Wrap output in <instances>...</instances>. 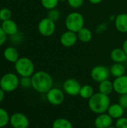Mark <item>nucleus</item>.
<instances>
[{
  "instance_id": "0eeeda50",
  "label": "nucleus",
  "mask_w": 127,
  "mask_h": 128,
  "mask_svg": "<svg viewBox=\"0 0 127 128\" xmlns=\"http://www.w3.org/2000/svg\"><path fill=\"white\" fill-rule=\"evenodd\" d=\"M109 69L104 65L94 66L91 70V77L96 82H101L104 80H109L110 76Z\"/></svg>"
},
{
  "instance_id": "9d476101",
  "label": "nucleus",
  "mask_w": 127,
  "mask_h": 128,
  "mask_svg": "<svg viewBox=\"0 0 127 128\" xmlns=\"http://www.w3.org/2000/svg\"><path fill=\"white\" fill-rule=\"evenodd\" d=\"M10 124L13 128H28L29 120L28 117L21 112H15L10 116Z\"/></svg>"
},
{
  "instance_id": "2f4dec72",
  "label": "nucleus",
  "mask_w": 127,
  "mask_h": 128,
  "mask_svg": "<svg viewBox=\"0 0 127 128\" xmlns=\"http://www.w3.org/2000/svg\"><path fill=\"white\" fill-rule=\"evenodd\" d=\"M6 39H7V34L4 33V32L3 31V29L0 26V46L2 44H4Z\"/></svg>"
},
{
  "instance_id": "4be33fe9",
  "label": "nucleus",
  "mask_w": 127,
  "mask_h": 128,
  "mask_svg": "<svg viewBox=\"0 0 127 128\" xmlns=\"http://www.w3.org/2000/svg\"><path fill=\"white\" fill-rule=\"evenodd\" d=\"M52 128H73V126L68 119L58 118L53 122Z\"/></svg>"
},
{
  "instance_id": "58836bf2",
  "label": "nucleus",
  "mask_w": 127,
  "mask_h": 128,
  "mask_svg": "<svg viewBox=\"0 0 127 128\" xmlns=\"http://www.w3.org/2000/svg\"><path fill=\"white\" fill-rule=\"evenodd\" d=\"M0 86H1V78H0Z\"/></svg>"
},
{
  "instance_id": "72a5a7b5",
  "label": "nucleus",
  "mask_w": 127,
  "mask_h": 128,
  "mask_svg": "<svg viewBox=\"0 0 127 128\" xmlns=\"http://www.w3.org/2000/svg\"><path fill=\"white\" fill-rule=\"evenodd\" d=\"M122 49L124 50V51L125 52V53L127 54V39H126L124 43H123V45H122Z\"/></svg>"
},
{
  "instance_id": "c85d7f7f",
  "label": "nucleus",
  "mask_w": 127,
  "mask_h": 128,
  "mask_svg": "<svg viewBox=\"0 0 127 128\" xmlns=\"http://www.w3.org/2000/svg\"><path fill=\"white\" fill-rule=\"evenodd\" d=\"M67 4L68 5L73 9H77L81 8L85 0H67Z\"/></svg>"
},
{
  "instance_id": "c9c22d12",
  "label": "nucleus",
  "mask_w": 127,
  "mask_h": 128,
  "mask_svg": "<svg viewBox=\"0 0 127 128\" xmlns=\"http://www.w3.org/2000/svg\"><path fill=\"white\" fill-rule=\"evenodd\" d=\"M108 128H116V127H115V126H112V125H111L110 127H109Z\"/></svg>"
},
{
  "instance_id": "6ab92c4d",
  "label": "nucleus",
  "mask_w": 127,
  "mask_h": 128,
  "mask_svg": "<svg viewBox=\"0 0 127 128\" xmlns=\"http://www.w3.org/2000/svg\"><path fill=\"white\" fill-rule=\"evenodd\" d=\"M110 74L114 77H120L126 74V68L123 63H114L109 68Z\"/></svg>"
},
{
  "instance_id": "39448f33",
  "label": "nucleus",
  "mask_w": 127,
  "mask_h": 128,
  "mask_svg": "<svg viewBox=\"0 0 127 128\" xmlns=\"http://www.w3.org/2000/svg\"><path fill=\"white\" fill-rule=\"evenodd\" d=\"M19 85V79L13 73H7L1 77L0 88L5 92L15 91Z\"/></svg>"
},
{
  "instance_id": "f257e3e1",
  "label": "nucleus",
  "mask_w": 127,
  "mask_h": 128,
  "mask_svg": "<svg viewBox=\"0 0 127 128\" xmlns=\"http://www.w3.org/2000/svg\"><path fill=\"white\" fill-rule=\"evenodd\" d=\"M31 87L38 93L46 94L53 87V79L46 71H37L31 76Z\"/></svg>"
},
{
  "instance_id": "9b49d317",
  "label": "nucleus",
  "mask_w": 127,
  "mask_h": 128,
  "mask_svg": "<svg viewBox=\"0 0 127 128\" xmlns=\"http://www.w3.org/2000/svg\"><path fill=\"white\" fill-rule=\"evenodd\" d=\"M78 41L77 34L76 32L67 30L60 36V43L64 47H71Z\"/></svg>"
},
{
  "instance_id": "f3484780",
  "label": "nucleus",
  "mask_w": 127,
  "mask_h": 128,
  "mask_svg": "<svg viewBox=\"0 0 127 128\" xmlns=\"http://www.w3.org/2000/svg\"><path fill=\"white\" fill-rule=\"evenodd\" d=\"M1 27L7 35H15L18 32L16 23L11 19L2 21Z\"/></svg>"
},
{
  "instance_id": "f03ea898",
  "label": "nucleus",
  "mask_w": 127,
  "mask_h": 128,
  "mask_svg": "<svg viewBox=\"0 0 127 128\" xmlns=\"http://www.w3.org/2000/svg\"><path fill=\"white\" fill-rule=\"evenodd\" d=\"M88 104L92 112L97 115H100L107 112L108 109L111 105V102L108 95L97 92L94 93V95L88 100Z\"/></svg>"
},
{
  "instance_id": "a211bd4d",
  "label": "nucleus",
  "mask_w": 127,
  "mask_h": 128,
  "mask_svg": "<svg viewBox=\"0 0 127 128\" xmlns=\"http://www.w3.org/2000/svg\"><path fill=\"white\" fill-rule=\"evenodd\" d=\"M4 58L9 62L15 63L19 59V52L18 51L12 46L7 47L3 52Z\"/></svg>"
},
{
  "instance_id": "7ed1b4c3",
  "label": "nucleus",
  "mask_w": 127,
  "mask_h": 128,
  "mask_svg": "<svg viewBox=\"0 0 127 128\" xmlns=\"http://www.w3.org/2000/svg\"><path fill=\"white\" fill-rule=\"evenodd\" d=\"M64 24L67 30L77 33L85 26V18L79 12H71L66 16Z\"/></svg>"
},
{
  "instance_id": "4c0bfd02",
  "label": "nucleus",
  "mask_w": 127,
  "mask_h": 128,
  "mask_svg": "<svg viewBox=\"0 0 127 128\" xmlns=\"http://www.w3.org/2000/svg\"><path fill=\"white\" fill-rule=\"evenodd\" d=\"M126 115H127V111H126Z\"/></svg>"
},
{
  "instance_id": "c756f323",
  "label": "nucleus",
  "mask_w": 127,
  "mask_h": 128,
  "mask_svg": "<svg viewBox=\"0 0 127 128\" xmlns=\"http://www.w3.org/2000/svg\"><path fill=\"white\" fill-rule=\"evenodd\" d=\"M116 128H127V117H121L116 120Z\"/></svg>"
},
{
  "instance_id": "6e6552de",
  "label": "nucleus",
  "mask_w": 127,
  "mask_h": 128,
  "mask_svg": "<svg viewBox=\"0 0 127 128\" xmlns=\"http://www.w3.org/2000/svg\"><path fill=\"white\" fill-rule=\"evenodd\" d=\"M62 87L64 93H66L67 95L75 97L79 95L82 86L77 80L74 78H69L64 82Z\"/></svg>"
},
{
  "instance_id": "ddd939ff",
  "label": "nucleus",
  "mask_w": 127,
  "mask_h": 128,
  "mask_svg": "<svg viewBox=\"0 0 127 128\" xmlns=\"http://www.w3.org/2000/svg\"><path fill=\"white\" fill-rule=\"evenodd\" d=\"M113 118L107 113L97 115L94 120V126L96 128H108L112 125Z\"/></svg>"
},
{
  "instance_id": "a878e982",
  "label": "nucleus",
  "mask_w": 127,
  "mask_h": 128,
  "mask_svg": "<svg viewBox=\"0 0 127 128\" xmlns=\"http://www.w3.org/2000/svg\"><path fill=\"white\" fill-rule=\"evenodd\" d=\"M47 17H49L50 20H53L54 22H56L61 17V12L56 8L51 9V10H49L48 14H47Z\"/></svg>"
},
{
  "instance_id": "1a4fd4ad",
  "label": "nucleus",
  "mask_w": 127,
  "mask_h": 128,
  "mask_svg": "<svg viewBox=\"0 0 127 128\" xmlns=\"http://www.w3.org/2000/svg\"><path fill=\"white\" fill-rule=\"evenodd\" d=\"M47 101L53 106H59L64 100V92L58 88L52 87L46 94Z\"/></svg>"
},
{
  "instance_id": "b1692460",
  "label": "nucleus",
  "mask_w": 127,
  "mask_h": 128,
  "mask_svg": "<svg viewBox=\"0 0 127 128\" xmlns=\"http://www.w3.org/2000/svg\"><path fill=\"white\" fill-rule=\"evenodd\" d=\"M10 122V116L8 112L3 108L0 107V128H4Z\"/></svg>"
},
{
  "instance_id": "4468645a",
  "label": "nucleus",
  "mask_w": 127,
  "mask_h": 128,
  "mask_svg": "<svg viewBox=\"0 0 127 128\" xmlns=\"http://www.w3.org/2000/svg\"><path fill=\"white\" fill-rule=\"evenodd\" d=\"M116 29L121 33H127V14L121 13L115 18Z\"/></svg>"
},
{
  "instance_id": "dca6fc26",
  "label": "nucleus",
  "mask_w": 127,
  "mask_h": 128,
  "mask_svg": "<svg viewBox=\"0 0 127 128\" xmlns=\"http://www.w3.org/2000/svg\"><path fill=\"white\" fill-rule=\"evenodd\" d=\"M110 58L114 63H124L127 60V56L122 48H115L111 51Z\"/></svg>"
},
{
  "instance_id": "473e14b6",
  "label": "nucleus",
  "mask_w": 127,
  "mask_h": 128,
  "mask_svg": "<svg viewBox=\"0 0 127 128\" xmlns=\"http://www.w3.org/2000/svg\"><path fill=\"white\" fill-rule=\"evenodd\" d=\"M4 93H5V92L3 91V90L0 88V103H1V102L4 100Z\"/></svg>"
},
{
  "instance_id": "2eb2a0df",
  "label": "nucleus",
  "mask_w": 127,
  "mask_h": 128,
  "mask_svg": "<svg viewBox=\"0 0 127 128\" xmlns=\"http://www.w3.org/2000/svg\"><path fill=\"white\" fill-rule=\"evenodd\" d=\"M125 109L122 107L118 103V104H112L109 106L107 113L114 119L118 120V118H121L124 115Z\"/></svg>"
},
{
  "instance_id": "f704fd0d",
  "label": "nucleus",
  "mask_w": 127,
  "mask_h": 128,
  "mask_svg": "<svg viewBox=\"0 0 127 128\" xmlns=\"http://www.w3.org/2000/svg\"><path fill=\"white\" fill-rule=\"evenodd\" d=\"M103 0H88V2L93 4H98L100 3H101Z\"/></svg>"
},
{
  "instance_id": "f8f14e48",
  "label": "nucleus",
  "mask_w": 127,
  "mask_h": 128,
  "mask_svg": "<svg viewBox=\"0 0 127 128\" xmlns=\"http://www.w3.org/2000/svg\"><path fill=\"white\" fill-rule=\"evenodd\" d=\"M114 91L119 95L127 94V75L117 77L113 81Z\"/></svg>"
},
{
  "instance_id": "e433bc0d",
  "label": "nucleus",
  "mask_w": 127,
  "mask_h": 128,
  "mask_svg": "<svg viewBox=\"0 0 127 128\" xmlns=\"http://www.w3.org/2000/svg\"><path fill=\"white\" fill-rule=\"evenodd\" d=\"M67 0H59V2H67Z\"/></svg>"
},
{
  "instance_id": "aec40b11",
  "label": "nucleus",
  "mask_w": 127,
  "mask_h": 128,
  "mask_svg": "<svg viewBox=\"0 0 127 128\" xmlns=\"http://www.w3.org/2000/svg\"><path fill=\"white\" fill-rule=\"evenodd\" d=\"M76 34H77L78 40L82 43H88L92 40L93 38L91 31L88 28L85 26L82 28Z\"/></svg>"
},
{
  "instance_id": "bb28decb",
  "label": "nucleus",
  "mask_w": 127,
  "mask_h": 128,
  "mask_svg": "<svg viewBox=\"0 0 127 128\" xmlns=\"http://www.w3.org/2000/svg\"><path fill=\"white\" fill-rule=\"evenodd\" d=\"M11 11L10 9L4 8L0 10V20L5 21L11 18Z\"/></svg>"
},
{
  "instance_id": "412c9836",
  "label": "nucleus",
  "mask_w": 127,
  "mask_h": 128,
  "mask_svg": "<svg viewBox=\"0 0 127 128\" xmlns=\"http://www.w3.org/2000/svg\"><path fill=\"white\" fill-rule=\"evenodd\" d=\"M99 88V92L109 96L114 91L113 82L110 81L109 80H104V81L99 83V88Z\"/></svg>"
},
{
  "instance_id": "7c9ffc66",
  "label": "nucleus",
  "mask_w": 127,
  "mask_h": 128,
  "mask_svg": "<svg viewBox=\"0 0 127 128\" xmlns=\"http://www.w3.org/2000/svg\"><path fill=\"white\" fill-rule=\"evenodd\" d=\"M118 104L124 107L125 110L127 109V94H121L120 95L119 98H118Z\"/></svg>"
},
{
  "instance_id": "393cba45",
  "label": "nucleus",
  "mask_w": 127,
  "mask_h": 128,
  "mask_svg": "<svg viewBox=\"0 0 127 128\" xmlns=\"http://www.w3.org/2000/svg\"><path fill=\"white\" fill-rule=\"evenodd\" d=\"M42 6L46 10H51L55 8L58 4L59 0H40Z\"/></svg>"
},
{
  "instance_id": "cd10ccee",
  "label": "nucleus",
  "mask_w": 127,
  "mask_h": 128,
  "mask_svg": "<svg viewBox=\"0 0 127 128\" xmlns=\"http://www.w3.org/2000/svg\"><path fill=\"white\" fill-rule=\"evenodd\" d=\"M19 85L25 88L31 87V76L21 77V79H19Z\"/></svg>"
},
{
  "instance_id": "20e7f679",
  "label": "nucleus",
  "mask_w": 127,
  "mask_h": 128,
  "mask_svg": "<svg viewBox=\"0 0 127 128\" xmlns=\"http://www.w3.org/2000/svg\"><path fill=\"white\" fill-rule=\"evenodd\" d=\"M16 72L21 76H31L34 74V64L33 62L27 58L22 57L14 63Z\"/></svg>"
},
{
  "instance_id": "423d86ee",
  "label": "nucleus",
  "mask_w": 127,
  "mask_h": 128,
  "mask_svg": "<svg viewBox=\"0 0 127 128\" xmlns=\"http://www.w3.org/2000/svg\"><path fill=\"white\" fill-rule=\"evenodd\" d=\"M55 22L50 20L49 17L43 18L37 25L39 33L43 37H50L55 32Z\"/></svg>"
},
{
  "instance_id": "5701e85b",
  "label": "nucleus",
  "mask_w": 127,
  "mask_h": 128,
  "mask_svg": "<svg viewBox=\"0 0 127 128\" xmlns=\"http://www.w3.org/2000/svg\"><path fill=\"white\" fill-rule=\"evenodd\" d=\"M94 94V88L90 85H84L82 86L80 92H79V96L83 99H88L89 100Z\"/></svg>"
}]
</instances>
